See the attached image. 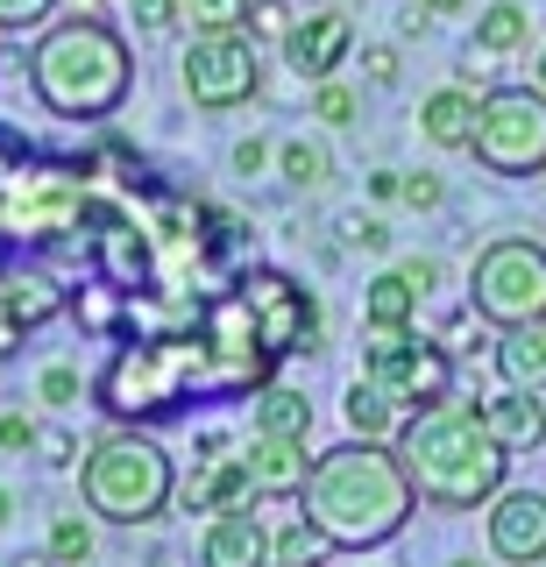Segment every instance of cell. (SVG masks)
I'll return each instance as SVG.
<instances>
[{"label":"cell","mask_w":546,"mask_h":567,"mask_svg":"<svg viewBox=\"0 0 546 567\" xmlns=\"http://www.w3.org/2000/svg\"><path fill=\"white\" fill-rule=\"evenodd\" d=\"M341 235H348V241H362V248H383V241H391V227H383V220H369V213H356V220H348Z\"/></svg>","instance_id":"cell-37"},{"label":"cell","mask_w":546,"mask_h":567,"mask_svg":"<svg viewBox=\"0 0 546 567\" xmlns=\"http://www.w3.org/2000/svg\"><path fill=\"white\" fill-rule=\"evenodd\" d=\"M93 256H100V270H107L114 291H135V284H150V241L135 235L128 220H107L93 235Z\"/></svg>","instance_id":"cell-19"},{"label":"cell","mask_w":546,"mask_h":567,"mask_svg":"<svg viewBox=\"0 0 546 567\" xmlns=\"http://www.w3.org/2000/svg\"><path fill=\"white\" fill-rule=\"evenodd\" d=\"M277 164H285V177H291L298 192H312V185H327V177H333L327 142H285V156H277Z\"/></svg>","instance_id":"cell-27"},{"label":"cell","mask_w":546,"mask_h":567,"mask_svg":"<svg viewBox=\"0 0 546 567\" xmlns=\"http://www.w3.org/2000/svg\"><path fill=\"white\" fill-rule=\"evenodd\" d=\"M468 306L490 327H533L546 319V241L504 235L468 262Z\"/></svg>","instance_id":"cell-6"},{"label":"cell","mask_w":546,"mask_h":567,"mask_svg":"<svg viewBox=\"0 0 546 567\" xmlns=\"http://www.w3.org/2000/svg\"><path fill=\"white\" fill-rule=\"evenodd\" d=\"M199 341H206L214 377H227V383H262L270 377V354H262V341H256V312L241 306V291L220 298V306H206Z\"/></svg>","instance_id":"cell-12"},{"label":"cell","mask_w":546,"mask_h":567,"mask_svg":"<svg viewBox=\"0 0 546 567\" xmlns=\"http://www.w3.org/2000/svg\"><path fill=\"white\" fill-rule=\"evenodd\" d=\"M256 433L262 440H298V447H306L312 398H298V390H262V398H256Z\"/></svg>","instance_id":"cell-24"},{"label":"cell","mask_w":546,"mask_h":567,"mask_svg":"<svg viewBox=\"0 0 546 567\" xmlns=\"http://www.w3.org/2000/svg\"><path fill=\"white\" fill-rule=\"evenodd\" d=\"M539 177H546V171H539Z\"/></svg>","instance_id":"cell-49"},{"label":"cell","mask_w":546,"mask_h":567,"mask_svg":"<svg viewBox=\"0 0 546 567\" xmlns=\"http://www.w3.org/2000/svg\"><path fill=\"white\" fill-rule=\"evenodd\" d=\"M14 567H58V560H50V554H22V560H14Z\"/></svg>","instance_id":"cell-42"},{"label":"cell","mask_w":546,"mask_h":567,"mask_svg":"<svg viewBox=\"0 0 546 567\" xmlns=\"http://www.w3.org/2000/svg\"><path fill=\"white\" fill-rule=\"evenodd\" d=\"M475 164L497 177H539L546 171V93L539 85H497L475 106Z\"/></svg>","instance_id":"cell-7"},{"label":"cell","mask_w":546,"mask_h":567,"mask_svg":"<svg viewBox=\"0 0 546 567\" xmlns=\"http://www.w3.org/2000/svg\"><path fill=\"white\" fill-rule=\"evenodd\" d=\"M185 22H192V35L249 29V0H185Z\"/></svg>","instance_id":"cell-28"},{"label":"cell","mask_w":546,"mask_h":567,"mask_svg":"<svg viewBox=\"0 0 546 567\" xmlns=\"http://www.w3.org/2000/svg\"><path fill=\"white\" fill-rule=\"evenodd\" d=\"M37 419H22V412H8V419H0V447H8V454H29V447H37Z\"/></svg>","instance_id":"cell-35"},{"label":"cell","mask_w":546,"mask_h":567,"mask_svg":"<svg viewBox=\"0 0 546 567\" xmlns=\"http://www.w3.org/2000/svg\"><path fill=\"white\" fill-rule=\"evenodd\" d=\"M398 461L412 475V496L433 511H475L504 489V440L490 433L483 404L468 398H440L426 412L404 419L398 433Z\"/></svg>","instance_id":"cell-1"},{"label":"cell","mask_w":546,"mask_h":567,"mask_svg":"<svg viewBox=\"0 0 546 567\" xmlns=\"http://www.w3.org/2000/svg\"><path fill=\"white\" fill-rule=\"evenodd\" d=\"M483 419H490V433L504 440V454H533L539 440H546V404H539V390H504V398L483 404Z\"/></svg>","instance_id":"cell-17"},{"label":"cell","mask_w":546,"mask_h":567,"mask_svg":"<svg viewBox=\"0 0 546 567\" xmlns=\"http://www.w3.org/2000/svg\"><path fill=\"white\" fill-rule=\"evenodd\" d=\"M539 404H546V390H539Z\"/></svg>","instance_id":"cell-47"},{"label":"cell","mask_w":546,"mask_h":567,"mask_svg":"<svg viewBox=\"0 0 546 567\" xmlns=\"http://www.w3.org/2000/svg\"><path fill=\"white\" fill-rule=\"evenodd\" d=\"M58 312H64V291L43 270H0V319H8L14 333L43 327V319H58Z\"/></svg>","instance_id":"cell-16"},{"label":"cell","mask_w":546,"mask_h":567,"mask_svg":"<svg viewBox=\"0 0 546 567\" xmlns=\"http://www.w3.org/2000/svg\"><path fill=\"white\" fill-rule=\"evenodd\" d=\"M320 554H327V532L320 525H285V532H277V539H270V567H320Z\"/></svg>","instance_id":"cell-25"},{"label":"cell","mask_w":546,"mask_h":567,"mask_svg":"<svg viewBox=\"0 0 546 567\" xmlns=\"http://www.w3.org/2000/svg\"><path fill=\"white\" fill-rule=\"evenodd\" d=\"M539 93H546V50H539Z\"/></svg>","instance_id":"cell-45"},{"label":"cell","mask_w":546,"mask_h":567,"mask_svg":"<svg viewBox=\"0 0 546 567\" xmlns=\"http://www.w3.org/2000/svg\"><path fill=\"white\" fill-rule=\"evenodd\" d=\"M79 319H85V327H107V319H114V298H107V291L79 298Z\"/></svg>","instance_id":"cell-40"},{"label":"cell","mask_w":546,"mask_h":567,"mask_svg":"<svg viewBox=\"0 0 546 567\" xmlns=\"http://www.w3.org/2000/svg\"><path fill=\"white\" fill-rule=\"evenodd\" d=\"M525 35H533V14H525L518 0H490V8L475 14V50H483V58H511V50H525Z\"/></svg>","instance_id":"cell-23"},{"label":"cell","mask_w":546,"mask_h":567,"mask_svg":"<svg viewBox=\"0 0 546 567\" xmlns=\"http://www.w3.org/2000/svg\"><path fill=\"white\" fill-rule=\"evenodd\" d=\"M37 390H43V404H79V369H64V362H50Z\"/></svg>","instance_id":"cell-34"},{"label":"cell","mask_w":546,"mask_h":567,"mask_svg":"<svg viewBox=\"0 0 546 567\" xmlns=\"http://www.w3.org/2000/svg\"><path fill=\"white\" fill-rule=\"evenodd\" d=\"M206 567H270V532L256 525V511H220L206 525V546H199Z\"/></svg>","instance_id":"cell-15"},{"label":"cell","mask_w":546,"mask_h":567,"mask_svg":"<svg viewBox=\"0 0 546 567\" xmlns=\"http://www.w3.org/2000/svg\"><path fill=\"white\" fill-rule=\"evenodd\" d=\"M143 567H178V560H171V554H150V560H143Z\"/></svg>","instance_id":"cell-44"},{"label":"cell","mask_w":546,"mask_h":567,"mask_svg":"<svg viewBox=\"0 0 546 567\" xmlns=\"http://www.w3.org/2000/svg\"><path fill=\"white\" fill-rule=\"evenodd\" d=\"M419 8H426V14H462L468 0H419Z\"/></svg>","instance_id":"cell-41"},{"label":"cell","mask_w":546,"mask_h":567,"mask_svg":"<svg viewBox=\"0 0 546 567\" xmlns=\"http://www.w3.org/2000/svg\"><path fill=\"white\" fill-rule=\"evenodd\" d=\"M199 369H214L199 333H156V341H135L114 354V369L100 377V404L114 419H156L185 398V383Z\"/></svg>","instance_id":"cell-5"},{"label":"cell","mask_w":546,"mask_h":567,"mask_svg":"<svg viewBox=\"0 0 546 567\" xmlns=\"http://www.w3.org/2000/svg\"><path fill=\"white\" fill-rule=\"evenodd\" d=\"M348 425H356L362 440H383V433H391V398H383V390L369 383V377L348 390Z\"/></svg>","instance_id":"cell-26"},{"label":"cell","mask_w":546,"mask_h":567,"mask_svg":"<svg viewBox=\"0 0 546 567\" xmlns=\"http://www.w3.org/2000/svg\"><path fill=\"white\" fill-rule=\"evenodd\" d=\"M462 567H468V560H462Z\"/></svg>","instance_id":"cell-48"},{"label":"cell","mask_w":546,"mask_h":567,"mask_svg":"<svg viewBox=\"0 0 546 567\" xmlns=\"http://www.w3.org/2000/svg\"><path fill=\"white\" fill-rule=\"evenodd\" d=\"M72 14H100V0H72Z\"/></svg>","instance_id":"cell-43"},{"label":"cell","mask_w":546,"mask_h":567,"mask_svg":"<svg viewBox=\"0 0 546 567\" xmlns=\"http://www.w3.org/2000/svg\"><path fill=\"white\" fill-rule=\"evenodd\" d=\"M178 85L199 114H227V106H249L262 93V58H256V35L249 29H227V35H192Z\"/></svg>","instance_id":"cell-8"},{"label":"cell","mask_w":546,"mask_h":567,"mask_svg":"<svg viewBox=\"0 0 546 567\" xmlns=\"http://www.w3.org/2000/svg\"><path fill=\"white\" fill-rule=\"evenodd\" d=\"M85 213V192L58 171H8V192H0V220L8 235H29V241H58L64 227H79Z\"/></svg>","instance_id":"cell-11"},{"label":"cell","mask_w":546,"mask_h":567,"mask_svg":"<svg viewBox=\"0 0 546 567\" xmlns=\"http://www.w3.org/2000/svg\"><path fill=\"white\" fill-rule=\"evenodd\" d=\"M312 114H320L327 128H348V121H356V93H348L341 79H320L312 85Z\"/></svg>","instance_id":"cell-30"},{"label":"cell","mask_w":546,"mask_h":567,"mask_svg":"<svg viewBox=\"0 0 546 567\" xmlns=\"http://www.w3.org/2000/svg\"><path fill=\"white\" fill-rule=\"evenodd\" d=\"M0 518H8V489H0Z\"/></svg>","instance_id":"cell-46"},{"label":"cell","mask_w":546,"mask_h":567,"mask_svg":"<svg viewBox=\"0 0 546 567\" xmlns=\"http://www.w3.org/2000/svg\"><path fill=\"white\" fill-rule=\"evenodd\" d=\"M128 8H135V29H150V35L185 22V0H128Z\"/></svg>","instance_id":"cell-33"},{"label":"cell","mask_w":546,"mask_h":567,"mask_svg":"<svg viewBox=\"0 0 546 567\" xmlns=\"http://www.w3.org/2000/svg\"><path fill=\"white\" fill-rule=\"evenodd\" d=\"M79 489L107 525H150V518L171 511L178 475H171V454L156 447L150 433L114 425V433L93 440V454H85V468H79Z\"/></svg>","instance_id":"cell-4"},{"label":"cell","mask_w":546,"mask_h":567,"mask_svg":"<svg viewBox=\"0 0 546 567\" xmlns=\"http://www.w3.org/2000/svg\"><path fill=\"white\" fill-rule=\"evenodd\" d=\"M241 461H249V483H256L262 496L306 489V447H298V440H262V433H256V447L241 454Z\"/></svg>","instance_id":"cell-20"},{"label":"cell","mask_w":546,"mask_h":567,"mask_svg":"<svg viewBox=\"0 0 546 567\" xmlns=\"http://www.w3.org/2000/svg\"><path fill=\"white\" fill-rule=\"evenodd\" d=\"M50 560H58V567H85V560H93V525H85L79 511H64V518L50 525Z\"/></svg>","instance_id":"cell-29"},{"label":"cell","mask_w":546,"mask_h":567,"mask_svg":"<svg viewBox=\"0 0 546 567\" xmlns=\"http://www.w3.org/2000/svg\"><path fill=\"white\" fill-rule=\"evenodd\" d=\"M362 377L377 383L391 404H412V412H426V404L447 398V354H440L433 341H419L412 327H369Z\"/></svg>","instance_id":"cell-9"},{"label":"cell","mask_w":546,"mask_h":567,"mask_svg":"<svg viewBox=\"0 0 546 567\" xmlns=\"http://www.w3.org/2000/svg\"><path fill=\"white\" fill-rule=\"evenodd\" d=\"M497 369H504L511 390H546V319H533V327H504Z\"/></svg>","instance_id":"cell-22"},{"label":"cell","mask_w":546,"mask_h":567,"mask_svg":"<svg viewBox=\"0 0 546 567\" xmlns=\"http://www.w3.org/2000/svg\"><path fill=\"white\" fill-rule=\"evenodd\" d=\"M298 14L285 8V0H249V35H262V43H285Z\"/></svg>","instance_id":"cell-31"},{"label":"cell","mask_w":546,"mask_h":567,"mask_svg":"<svg viewBox=\"0 0 546 567\" xmlns=\"http://www.w3.org/2000/svg\"><path fill=\"white\" fill-rule=\"evenodd\" d=\"M475 100L468 85H440V93H426V106H419V128H426V142H440V150H468L475 142Z\"/></svg>","instance_id":"cell-18"},{"label":"cell","mask_w":546,"mask_h":567,"mask_svg":"<svg viewBox=\"0 0 546 567\" xmlns=\"http://www.w3.org/2000/svg\"><path fill=\"white\" fill-rule=\"evenodd\" d=\"M50 14H58V0H0V29H43Z\"/></svg>","instance_id":"cell-32"},{"label":"cell","mask_w":546,"mask_h":567,"mask_svg":"<svg viewBox=\"0 0 546 567\" xmlns=\"http://www.w3.org/2000/svg\"><path fill=\"white\" fill-rule=\"evenodd\" d=\"M262 164H270V142H262V135L235 142V171H241V177H249V171H262Z\"/></svg>","instance_id":"cell-39"},{"label":"cell","mask_w":546,"mask_h":567,"mask_svg":"<svg viewBox=\"0 0 546 567\" xmlns=\"http://www.w3.org/2000/svg\"><path fill=\"white\" fill-rule=\"evenodd\" d=\"M419 298H426V284H419V277L398 262V270L369 277V291H362V319H369V327H412Z\"/></svg>","instance_id":"cell-21"},{"label":"cell","mask_w":546,"mask_h":567,"mask_svg":"<svg viewBox=\"0 0 546 567\" xmlns=\"http://www.w3.org/2000/svg\"><path fill=\"white\" fill-rule=\"evenodd\" d=\"M306 518L327 532V546H383L412 518V475L383 440H341L306 468Z\"/></svg>","instance_id":"cell-2"},{"label":"cell","mask_w":546,"mask_h":567,"mask_svg":"<svg viewBox=\"0 0 546 567\" xmlns=\"http://www.w3.org/2000/svg\"><path fill=\"white\" fill-rule=\"evenodd\" d=\"M241 306L256 312V341L270 362H285V354L298 348H312V333H320V306H312L306 291H298L291 277H277V270H256V277H241Z\"/></svg>","instance_id":"cell-10"},{"label":"cell","mask_w":546,"mask_h":567,"mask_svg":"<svg viewBox=\"0 0 546 567\" xmlns=\"http://www.w3.org/2000/svg\"><path fill=\"white\" fill-rule=\"evenodd\" d=\"M398 199H412V206H440V177H398Z\"/></svg>","instance_id":"cell-36"},{"label":"cell","mask_w":546,"mask_h":567,"mask_svg":"<svg viewBox=\"0 0 546 567\" xmlns=\"http://www.w3.org/2000/svg\"><path fill=\"white\" fill-rule=\"evenodd\" d=\"M29 85L58 121H107L121 114L135 85V58L121 43V29H107L100 14H72V22L43 29L29 50Z\"/></svg>","instance_id":"cell-3"},{"label":"cell","mask_w":546,"mask_h":567,"mask_svg":"<svg viewBox=\"0 0 546 567\" xmlns=\"http://www.w3.org/2000/svg\"><path fill=\"white\" fill-rule=\"evenodd\" d=\"M348 50H356V22H348L341 8L306 14V22H291V35H285V64L298 71V79H312V85L333 79Z\"/></svg>","instance_id":"cell-14"},{"label":"cell","mask_w":546,"mask_h":567,"mask_svg":"<svg viewBox=\"0 0 546 567\" xmlns=\"http://www.w3.org/2000/svg\"><path fill=\"white\" fill-rule=\"evenodd\" d=\"M490 546L511 567L546 560V496L539 489H497L490 496Z\"/></svg>","instance_id":"cell-13"},{"label":"cell","mask_w":546,"mask_h":567,"mask_svg":"<svg viewBox=\"0 0 546 567\" xmlns=\"http://www.w3.org/2000/svg\"><path fill=\"white\" fill-rule=\"evenodd\" d=\"M362 64H369V79H377V85H391V79H398V50H391V43L362 50Z\"/></svg>","instance_id":"cell-38"}]
</instances>
